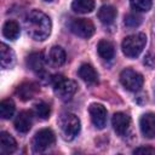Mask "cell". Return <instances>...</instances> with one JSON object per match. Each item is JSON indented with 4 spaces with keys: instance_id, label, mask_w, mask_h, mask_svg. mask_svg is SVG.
<instances>
[{
    "instance_id": "ffe728a7",
    "label": "cell",
    "mask_w": 155,
    "mask_h": 155,
    "mask_svg": "<svg viewBox=\"0 0 155 155\" xmlns=\"http://www.w3.org/2000/svg\"><path fill=\"white\" fill-rule=\"evenodd\" d=\"M0 62H1V67L2 68H10L15 62V53L6 44H1Z\"/></svg>"
},
{
    "instance_id": "7402d4cb",
    "label": "cell",
    "mask_w": 155,
    "mask_h": 155,
    "mask_svg": "<svg viewBox=\"0 0 155 155\" xmlns=\"http://www.w3.org/2000/svg\"><path fill=\"white\" fill-rule=\"evenodd\" d=\"M15 103L12 99H4L0 103V116L5 120L11 119L15 113Z\"/></svg>"
},
{
    "instance_id": "277c9868",
    "label": "cell",
    "mask_w": 155,
    "mask_h": 155,
    "mask_svg": "<svg viewBox=\"0 0 155 155\" xmlns=\"http://www.w3.org/2000/svg\"><path fill=\"white\" fill-rule=\"evenodd\" d=\"M59 125H61V132H62V136L65 140H71L74 139L78 133L80 132V120L76 115L74 114H63L61 116V120H59Z\"/></svg>"
},
{
    "instance_id": "ac0fdd59",
    "label": "cell",
    "mask_w": 155,
    "mask_h": 155,
    "mask_svg": "<svg viewBox=\"0 0 155 155\" xmlns=\"http://www.w3.org/2000/svg\"><path fill=\"white\" fill-rule=\"evenodd\" d=\"M97 51H98V54L101 56V58H103L104 61L113 59L114 54H115L114 45L108 40H101L97 45Z\"/></svg>"
},
{
    "instance_id": "5bb4252c",
    "label": "cell",
    "mask_w": 155,
    "mask_h": 155,
    "mask_svg": "<svg viewBox=\"0 0 155 155\" xmlns=\"http://www.w3.org/2000/svg\"><path fill=\"white\" fill-rule=\"evenodd\" d=\"M65 51L61 47V46H53L47 56V62L52 65V67H61L64 64L65 62Z\"/></svg>"
},
{
    "instance_id": "2e32d148",
    "label": "cell",
    "mask_w": 155,
    "mask_h": 155,
    "mask_svg": "<svg viewBox=\"0 0 155 155\" xmlns=\"http://www.w3.org/2000/svg\"><path fill=\"white\" fill-rule=\"evenodd\" d=\"M116 8L111 5H103L98 11V18L103 24H111L116 18Z\"/></svg>"
},
{
    "instance_id": "e0dca14e",
    "label": "cell",
    "mask_w": 155,
    "mask_h": 155,
    "mask_svg": "<svg viewBox=\"0 0 155 155\" xmlns=\"http://www.w3.org/2000/svg\"><path fill=\"white\" fill-rule=\"evenodd\" d=\"M78 73H79V76L87 84H94L98 80V74L91 64H87V63L81 64Z\"/></svg>"
},
{
    "instance_id": "603a6c76",
    "label": "cell",
    "mask_w": 155,
    "mask_h": 155,
    "mask_svg": "<svg viewBox=\"0 0 155 155\" xmlns=\"http://www.w3.org/2000/svg\"><path fill=\"white\" fill-rule=\"evenodd\" d=\"M34 113L35 115L41 119V120H46L48 116H50V113H51V109L48 107V104L44 103V102H39L34 105Z\"/></svg>"
},
{
    "instance_id": "9c48e42d",
    "label": "cell",
    "mask_w": 155,
    "mask_h": 155,
    "mask_svg": "<svg viewBox=\"0 0 155 155\" xmlns=\"http://www.w3.org/2000/svg\"><path fill=\"white\" fill-rule=\"evenodd\" d=\"M111 125L114 127V131L119 134V136H125L128 130H130V126H131V119L127 114L125 113H115L113 115V119H111Z\"/></svg>"
},
{
    "instance_id": "d4e9b609",
    "label": "cell",
    "mask_w": 155,
    "mask_h": 155,
    "mask_svg": "<svg viewBox=\"0 0 155 155\" xmlns=\"http://www.w3.org/2000/svg\"><path fill=\"white\" fill-rule=\"evenodd\" d=\"M125 25L128 28H136L142 23V17L137 13H128L125 16Z\"/></svg>"
},
{
    "instance_id": "ba28073f",
    "label": "cell",
    "mask_w": 155,
    "mask_h": 155,
    "mask_svg": "<svg viewBox=\"0 0 155 155\" xmlns=\"http://www.w3.org/2000/svg\"><path fill=\"white\" fill-rule=\"evenodd\" d=\"M88 111H90V117L92 124L99 130L104 128L107 125V109L102 104L93 103L90 105Z\"/></svg>"
},
{
    "instance_id": "9a60e30c",
    "label": "cell",
    "mask_w": 155,
    "mask_h": 155,
    "mask_svg": "<svg viewBox=\"0 0 155 155\" xmlns=\"http://www.w3.org/2000/svg\"><path fill=\"white\" fill-rule=\"evenodd\" d=\"M17 149V143L15 138L7 133V132H1L0 133V150L2 154H11Z\"/></svg>"
},
{
    "instance_id": "30bf717a",
    "label": "cell",
    "mask_w": 155,
    "mask_h": 155,
    "mask_svg": "<svg viewBox=\"0 0 155 155\" xmlns=\"http://www.w3.org/2000/svg\"><path fill=\"white\" fill-rule=\"evenodd\" d=\"M140 131L144 137L154 138L155 137V113H145L139 120Z\"/></svg>"
},
{
    "instance_id": "8fae6325",
    "label": "cell",
    "mask_w": 155,
    "mask_h": 155,
    "mask_svg": "<svg viewBox=\"0 0 155 155\" xmlns=\"http://www.w3.org/2000/svg\"><path fill=\"white\" fill-rule=\"evenodd\" d=\"M33 116L29 111H21L15 120V128L21 133H27L31 128Z\"/></svg>"
},
{
    "instance_id": "484cf974",
    "label": "cell",
    "mask_w": 155,
    "mask_h": 155,
    "mask_svg": "<svg viewBox=\"0 0 155 155\" xmlns=\"http://www.w3.org/2000/svg\"><path fill=\"white\" fill-rule=\"evenodd\" d=\"M134 154H155V149L150 147H139L133 150Z\"/></svg>"
},
{
    "instance_id": "6da1fadb",
    "label": "cell",
    "mask_w": 155,
    "mask_h": 155,
    "mask_svg": "<svg viewBox=\"0 0 155 155\" xmlns=\"http://www.w3.org/2000/svg\"><path fill=\"white\" fill-rule=\"evenodd\" d=\"M24 25L27 29L28 35L38 41H42L48 38L51 34L52 23L47 15L39 10H34L29 12V15L25 17Z\"/></svg>"
},
{
    "instance_id": "4fadbf2b",
    "label": "cell",
    "mask_w": 155,
    "mask_h": 155,
    "mask_svg": "<svg viewBox=\"0 0 155 155\" xmlns=\"http://www.w3.org/2000/svg\"><path fill=\"white\" fill-rule=\"evenodd\" d=\"M27 64L28 67L35 71L39 75L45 74V69H44V64H45V59L41 52H33L27 57Z\"/></svg>"
},
{
    "instance_id": "4316f807",
    "label": "cell",
    "mask_w": 155,
    "mask_h": 155,
    "mask_svg": "<svg viewBox=\"0 0 155 155\" xmlns=\"http://www.w3.org/2000/svg\"><path fill=\"white\" fill-rule=\"evenodd\" d=\"M144 64H147L148 67H153L155 64V56H151V53H148L144 58Z\"/></svg>"
},
{
    "instance_id": "3957f363",
    "label": "cell",
    "mask_w": 155,
    "mask_h": 155,
    "mask_svg": "<svg viewBox=\"0 0 155 155\" xmlns=\"http://www.w3.org/2000/svg\"><path fill=\"white\" fill-rule=\"evenodd\" d=\"M51 84L53 86L54 93L61 98V99H69L74 96V93L78 90V86L75 84V81L65 79L63 75H54L53 78H51Z\"/></svg>"
},
{
    "instance_id": "7c38bea8",
    "label": "cell",
    "mask_w": 155,
    "mask_h": 155,
    "mask_svg": "<svg viewBox=\"0 0 155 155\" xmlns=\"http://www.w3.org/2000/svg\"><path fill=\"white\" fill-rule=\"evenodd\" d=\"M39 92V86L34 82H24L19 85L16 90V94L22 101H29Z\"/></svg>"
},
{
    "instance_id": "cb8c5ba5",
    "label": "cell",
    "mask_w": 155,
    "mask_h": 155,
    "mask_svg": "<svg viewBox=\"0 0 155 155\" xmlns=\"http://www.w3.org/2000/svg\"><path fill=\"white\" fill-rule=\"evenodd\" d=\"M131 7L139 12H147L151 8V0H131Z\"/></svg>"
},
{
    "instance_id": "5b68a950",
    "label": "cell",
    "mask_w": 155,
    "mask_h": 155,
    "mask_svg": "<svg viewBox=\"0 0 155 155\" xmlns=\"http://www.w3.org/2000/svg\"><path fill=\"white\" fill-rule=\"evenodd\" d=\"M120 81H121L122 86L131 92H137L143 86V76L138 71H136L131 68H126L121 71Z\"/></svg>"
},
{
    "instance_id": "8992f818",
    "label": "cell",
    "mask_w": 155,
    "mask_h": 155,
    "mask_svg": "<svg viewBox=\"0 0 155 155\" xmlns=\"http://www.w3.org/2000/svg\"><path fill=\"white\" fill-rule=\"evenodd\" d=\"M54 133L50 128H42L38 131L33 138V150L34 153H42L54 143Z\"/></svg>"
},
{
    "instance_id": "7a4b0ae2",
    "label": "cell",
    "mask_w": 155,
    "mask_h": 155,
    "mask_svg": "<svg viewBox=\"0 0 155 155\" xmlns=\"http://www.w3.org/2000/svg\"><path fill=\"white\" fill-rule=\"evenodd\" d=\"M145 44H147L145 34L138 33V34H132V35L126 36L121 44V48H122V52L126 57L136 58L140 54Z\"/></svg>"
},
{
    "instance_id": "44dd1931",
    "label": "cell",
    "mask_w": 155,
    "mask_h": 155,
    "mask_svg": "<svg viewBox=\"0 0 155 155\" xmlns=\"http://www.w3.org/2000/svg\"><path fill=\"white\" fill-rule=\"evenodd\" d=\"M21 30H19V25L17 22L15 21H7L4 27H2V34L6 39H10V40H16L19 35Z\"/></svg>"
},
{
    "instance_id": "52a82bcc",
    "label": "cell",
    "mask_w": 155,
    "mask_h": 155,
    "mask_svg": "<svg viewBox=\"0 0 155 155\" xmlns=\"http://www.w3.org/2000/svg\"><path fill=\"white\" fill-rule=\"evenodd\" d=\"M69 28H70L71 33H74L75 35L80 36V38H84V39L91 38L94 33L93 23L86 18H74L70 22Z\"/></svg>"
},
{
    "instance_id": "d6986e66",
    "label": "cell",
    "mask_w": 155,
    "mask_h": 155,
    "mask_svg": "<svg viewBox=\"0 0 155 155\" xmlns=\"http://www.w3.org/2000/svg\"><path fill=\"white\" fill-rule=\"evenodd\" d=\"M94 0H73L71 8L78 13H90L94 10Z\"/></svg>"
},
{
    "instance_id": "83f0119b",
    "label": "cell",
    "mask_w": 155,
    "mask_h": 155,
    "mask_svg": "<svg viewBox=\"0 0 155 155\" xmlns=\"http://www.w3.org/2000/svg\"><path fill=\"white\" fill-rule=\"evenodd\" d=\"M45 1H47V2H51V1H52V0H45Z\"/></svg>"
}]
</instances>
